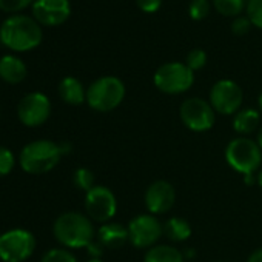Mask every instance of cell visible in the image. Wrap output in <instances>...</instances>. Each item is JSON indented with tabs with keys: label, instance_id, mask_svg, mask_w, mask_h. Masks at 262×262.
Segmentation results:
<instances>
[{
	"label": "cell",
	"instance_id": "obj_1",
	"mask_svg": "<svg viewBox=\"0 0 262 262\" xmlns=\"http://www.w3.org/2000/svg\"><path fill=\"white\" fill-rule=\"evenodd\" d=\"M56 241L68 250L86 248L96 239L93 221L80 211H65L53 224Z\"/></svg>",
	"mask_w": 262,
	"mask_h": 262
},
{
	"label": "cell",
	"instance_id": "obj_2",
	"mask_svg": "<svg viewBox=\"0 0 262 262\" xmlns=\"http://www.w3.org/2000/svg\"><path fill=\"white\" fill-rule=\"evenodd\" d=\"M42 39L40 24L28 16H11L0 27V42L13 51H31L40 45Z\"/></svg>",
	"mask_w": 262,
	"mask_h": 262
},
{
	"label": "cell",
	"instance_id": "obj_3",
	"mask_svg": "<svg viewBox=\"0 0 262 262\" xmlns=\"http://www.w3.org/2000/svg\"><path fill=\"white\" fill-rule=\"evenodd\" d=\"M62 156L63 151L60 148V144L39 139L27 144L22 148L19 162L22 170L28 174H45L59 165Z\"/></svg>",
	"mask_w": 262,
	"mask_h": 262
},
{
	"label": "cell",
	"instance_id": "obj_4",
	"mask_svg": "<svg viewBox=\"0 0 262 262\" xmlns=\"http://www.w3.org/2000/svg\"><path fill=\"white\" fill-rule=\"evenodd\" d=\"M224 156L228 167L242 176L256 174L262 165V150L257 141L247 136L231 139L225 147Z\"/></svg>",
	"mask_w": 262,
	"mask_h": 262
},
{
	"label": "cell",
	"instance_id": "obj_5",
	"mask_svg": "<svg viewBox=\"0 0 262 262\" xmlns=\"http://www.w3.org/2000/svg\"><path fill=\"white\" fill-rule=\"evenodd\" d=\"M125 83L116 76H102L86 88V103L97 113H110L116 110L125 100Z\"/></svg>",
	"mask_w": 262,
	"mask_h": 262
},
{
	"label": "cell",
	"instance_id": "obj_6",
	"mask_svg": "<svg viewBox=\"0 0 262 262\" xmlns=\"http://www.w3.org/2000/svg\"><path fill=\"white\" fill-rule=\"evenodd\" d=\"M153 82L164 94H184L194 83V71H191L185 62H167L155 71Z\"/></svg>",
	"mask_w": 262,
	"mask_h": 262
},
{
	"label": "cell",
	"instance_id": "obj_7",
	"mask_svg": "<svg viewBox=\"0 0 262 262\" xmlns=\"http://www.w3.org/2000/svg\"><path fill=\"white\" fill-rule=\"evenodd\" d=\"M36 250V237L25 228H13L0 234V259L4 262H25Z\"/></svg>",
	"mask_w": 262,
	"mask_h": 262
},
{
	"label": "cell",
	"instance_id": "obj_8",
	"mask_svg": "<svg viewBox=\"0 0 262 262\" xmlns=\"http://www.w3.org/2000/svg\"><path fill=\"white\" fill-rule=\"evenodd\" d=\"M179 117L185 128L193 133H207L214 126L216 111L202 97H188L179 106Z\"/></svg>",
	"mask_w": 262,
	"mask_h": 262
},
{
	"label": "cell",
	"instance_id": "obj_9",
	"mask_svg": "<svg viewBox=\"0 0 262 262\" xmlns=\"http://www.w3.org/2000/svg\"><path fill=\"white\" fill-rule=\"evenodd\" d=\"M128 242L135 248H151L158 245L164 234V224L158 216L150 213H142L131 217L126 224Z\"/></svg>",
	"mask_w": 262,
	"mask_h": 262
},
{
	"label": "cell",
	"instance_id": "obj_10",
	"mask_svg": "<svg viewBox=\"0 0 262 262\" xmlns=\"http://www.w3.org/2000/svg\"><path fill=\"white\" fill-rule=\"evenodd\" d=\"M208 102L211 103L216 114L233 117L242 108L244 93L234 80L221 79L213 83L208 94Z\"/></svg>",
	"mask_w": 262,
	"mask_h": 262
},
{
	"label": "cell",
	"instance_id": "obj_11",
	"mask_svg": "<svg viewBox=\"0 0 262 262\" xmlns=\"http://www.w3.org/2000/svg\"><path fill=\"white\" fill-rule=\"evenodd\" d=\"M85 214L99 224H106L113 221L117 213V199L113 190L105 185H96L88 193H85Z\"/></svg>",
	"mask_w": 262,
	"mask_h": 262
},
{
	"label": "cell",
	"instance_id": "obj_12",
	"mask_svg": "<svg viewBox=\"0 0 262 262\" xmlns=\"http://www.w3.org/2000/svg\"><path fill=\"white\" fill-rule=\"evenodd\" d=\"M51 116V102L43 93L34 91L24 96L17 105V117L28 128L43 125Z\"/></svg>",
	"mask_w": 262,
	"mask_h": 262
},
{
	"label": "cell",
	"instance_id": "obj_13",
	"mask_svg": "<svg viewBox=\"0 0 262 262\" xmlns=\"http://www.w3.org/2000/svg\"><path fill=\"white\" fill-rule=\"evenodd\" d=\"M144 202L150 214H167L176 204V188L171 182L165 179H158L147 187Z\"/></svg>",
	"mask_w": 262,
	"mask_h": 262
},
{
	"label": "cell",
	"instance_id": "obj_14",
	"mask_svg": "<svg viewBox=\"0 0 262 262\" xmlns=\"http://www.w3.org/2000/svg\"><path fill=\"white\" fill-rule=\"evenodd\" d=\"M33 16L40 25L57 27L71 16V4L70 0H34Z\"/></svg>",
	"mask_w": 262,
	"mask_h": 262
},
{
	"label": "cell",
	"instance_id": "obj_15",
	"mask_svg": "<svg viewBox=\"0 0 262 262\" xmlns=\"http://www.w3.org/2000/svg\"><path fill=\"white\" fill-rule=\"evenodd\" d=\"M97 241L105 248L117 250L123 247L128 242V228L126 225L120 222L110 221L106 224H102L97 230Z\"/></svg>",
	"mask_w": 262,
	"mask_h": 262
},
{
	"label": "cell",
	"instance_id": "obj_16",
	"mask_svg": "<svg viewBox=\"0 0 262 262\" xmlns=\"http://www.w3.org/2000/svg\"><path fill=\"white\" fill-rule=\"evenodd\" d=\"M231 128L239 136H250L260 128V111L256 108H241L233 116Z\"/></svg>",
	"mask_w": 262,
	"mask_h": 262
},
{
	"label": "cell",
	"instance_id": "obj_17",
	"mask_svg": "<svg viewBox=\"0 0 262 262\" xmlns=\"http://www.w3.org/2000/svg\"><path fill=\"white\" fill-rule=\"evenodd\" d=\"M27 65L22 59L7 54L4 57H0V79L7 83L16 85L20 83L27 77Z\"/></svg>",
	"mask_w": 262,
	"mask_h": 262
},
{
	"label": "cell",
	"instance_id": "obj_18",
	"mask_svg": "<svg viewBox=\"0 0 262 262\" xmlns=\"http://www.w3.org/2000/svg\"><path fill=\"white\" fill-rule=\"evenodd\" d=\"M57 90H59L60 99L68 105L79 106L86 102V88L83 86V83L79 79H76L73 76L63 77L60 80Z\"/></svg>",
	"mask_w": 262,
	"mask_h": 262
},
{
	"label": "cell",
	"instance_id": "obj_19",
	"mask_svg": "<svg viewBox=\"0 0 262 262\" xmlns=\"http://www.w3.org/2000/svg\"><path fill=\"white\" fill-rule=\"evenodd\" d=\"M144 262H185V256L173 245L158 244L145 251Z\"/></svg>",
	"mask_w": 262,
	"mask_h": 262
},
{
	"label": "cell",
	"instance_id": "obj_20",
	"mask_svg": "<svg viewBox=\"0 0 262 262\" xmlns=\"http://www.w3.org/2000/svg\"><path fill=\"white\" fill-rule=\"evenodd\" d=\"M191 233V224L181 216H173L164 224V236L171 242H185L190 239Z\"/></svg>",
	"mask_w": 262,
	"mask_h": 262
},
{
	"label": "cell",
	"instance_id": "obj_21",
	"mask_svg": "<svg viewBox=\"0 0 262 262\" xmlns=\"http://www.w3.org/2000/svg\"><path fill=\"white\" fill-rule=\"evenodd\" d=\"M213 8L224 17H239L245 8L244 0H213Z\"/></svg>",
	"mask_w": 262,
	"mask_h": 262
},
{
	"label": "cell",
	"instance_id": "obj_22",
	"mask_svg": "<svg viewBox=\"0 0 262 262\" xmlns=\"http://www.w3.org/2000/svg\"><path fill=\"white\" fill-rule=\"evenodd\" d=\"M73 184L77 190L80 191H85L88 193L93 187H96V178H94V173L85 167H80L74 171L73 174Z\"/></svg>",
	"mask_w": 262,
	"mask_h": 262
},
{
	"label": "cell",
	"instance_id": "obj_23",
	"mask_svg": "<svg viewBox=\"0 0 262 262\" xmlns=\"http://www.w3.org/2000/svg\"><path fill=\"white\" fill-rule=\"evenodd\" d=\"M40 262H77V257L68 248H51L48 250Z\"/></svg>",
	"mask_w": 262,
	"mask_h": 262
},
{
	"label": "cell",
	"instance_id": "obj_24",
	"mask_svg": "<svg viewBox=\"0 0 262 262\" xmlns=\"http://www.w3.org/2000/svg\"><path fill=\"white\" fill-rule=\"evenodd\" d=\"M245 10L251 25L262 30V0H248Z\"/></svg>",
	"mask_w": 262,
	"mask_h": 262
},
{
	"label": "cell",
	"instance_id": "obj_25",
	"mask_svg": "<svg viewBox=\"0 0 262 262\" xmlns=\"http://www.w3.org/2000/svg\"><path fill=\"white\" fill-rule=\"evenodd\" d=\"M185 65L191 70V71H201L205 65H207V53L201 48H194L187 54L185 59Z\"/></svg>",
	"mask_w": 262,
	"mask_h": 262
},
{
	"label": "cell",
	"instance_id": "obj_26",
	"mask_svg": "<svg viewBox=\"0 0 262 262\" xmlns=\"http://www.w3.org/2000/svg\"><path fill=\"white\" fill-rule=\"evenodd\" d=\"M14 165H16L14 153L10 148L0 145V178L8 176L13 171Z\"/></svg>",
	"mask_w": 262,
	"mask_h": 262
},
{
	"label": "cell",
	"instance_id": "obj_27",
	"mask_svg": "<svg viewBox=\"0 0 262 262\" xmlns=\"http://www.w3.org/2000/svg\"><path fill=\"white\" fill-rule=\"evenodd\" d=\"M210 7L208 0H193L188 7V14L193 20H204L210 14Z\"/></svg>",
	"mask_w": 262,
	"mask_h": 262
},
{
	"label": "cell",
	"instance_id": "obj_28",
	"mask_svg": "<svg viewBox=\"0 0 262 262\" xmlns=\"http://www.w3.org/2000/svg\"><path fill=\"white\" fill-rule=\"evenodd\" d=\"M31 4H34V0H0V10L5 13H19Z\"/></svg>",
	"mask_w": 262,
	"mask_h": 262
},
{
	"label": "cell",
	"instance_id": "obj_29",
	"mask_svg": "<svg viewBox=\"0 0 262 262\" xmlns=\"http://www.w3.org/2000/svg\"><path fill=\"white\" fill-rule=\"evenodd\" d=\"M251 30V22L248 20V17H236L231 22V33L234 36H245L248 34Z\"/></svg>",
	"mask_w": 262,
	"mask_h": 262
},
{
	"label": "cell",
	"instance_id": "obj_30",
	"mask_svg": "<svg viewBox=\"0 0 262 262\" xmlns=\"http://www.w3.org/2000/svg\"><path fill=\"white\" fill-rule=\"evenodd\" d=\"M136 5L141 11L147 14H155L162 7V0H136Z\"/></svg>",
	"mask_w": 262,
	"mask_h": 262
},
{
	"label": "cell",
	"instance_id": "obj_31",
	"mask_svg": "<svg viewBox=\"0 0 262 262\" xmlns=\"http://www.w3.org/2000/svg\"><path fill=\"white\" fill-rule=\"evenodd\" d=\"M103 248H105V247H103L97 239H94V241L86 247V253H88V256L93 257V259H102Z\"/></svg>",
	"mask_w": 262,
	"mask_h": 262
},
{
	"label": "cell",
	"instance_id": "obj_32",
	"mask_svg": "<svg viewBox=\"0 0 262 262\" xmlns=\"http://www.w3.org/2000/svg\"><path fill=\"white\" fill-rule=\"evenodd\" d=\"M247 262H262V247L251 251L250 256L247 257Z\"/></svg>",
	"mask_w": 262,
	"mask_h": 262
},
{
	"label": "cell",
	"instance_id": "obj_33",
	"mask_svg": "<svg viewBox=\"0 0 262 262\" xmlns=\"http://www.w3.org/2000/svg\"><path fill=\"white\" fill-rule=\"evenodd\" d=\"M244 184H247V185H256V174H247V176H244Z\"/></svg>",
	"mask_w": 262,
	"mask_h": 262
},
{
	"label": "cell",
	"instance_id": "obj_34",
	"mask_svg": "<svg viewBox=\"0 0 262 262\" xmlns=\"http://www.w3.org/2000/svg\"><path fill=\"white\" fill-rule=\"evenodd\" d=\"M184 256H185V260H190V259H193V257L196 256V251H194V248H187V250L184 251Z\"/></svg>",
	"mask_w": 262,
	"mask_h": 262
},
{
	"label": "cell",
	"instance_id": "obj_35",
	"mask_svg": "<svg viewBox=\"0 0 262 262\" xmlns=\"http://www.w3.org/2000/svg\"><path fill=\"white\" fill-rule=\"evenodd\" d=\"M256 185L262 190V168L256 173Z\"/></svg>",
	"mask_w": 262,
	"mask_h": 262
},
{
	"label": "cell",
	"instance_id": "obj_36",
	"mask_svg": "<svg viewBox=\"0 0 262 262\" xmlns=\"http://www.w3.org/2000/svg\"><path fill=\"white\" fill-rule=\"evenodd\" d=\"M257 144H259V147H260V150H262V125H260V128H259V131H257Z\"/></svg>",
	"mask_w": 262,
	"mask_h": 262
},
{
	"label": "cell",
	"instance_id": "obj_37",
	"mask_svg": "<svg viewBox=\"0 0 262 262\" xmlns=\"http://www.w3.org/2000/svg\"><path fill=\"white\" fill-rule=\"evenodd\" d=\"M257 105H259V111L262 113V91H260L259 96H257Z\"/></svg>",
	"mask_w": 262,
	"mask_h": 262
},
{
	"label": "cell",
	"instance_id": "obj_38",
	"mask_svg": "<svg viewBox=\"0 0 262 262\" xmlns=\"http://www.w3.org/2000/svg\"><path fill=\"white\" fill-rule=\"evenodd\" d=\"M85 262H103L102 259H93V257H90L88 260H85Z\"/></svg>",
	"mask_w": 262,
	"mask_h": 262
},
{
	"label": "cell",
	"instance_id": "obj_39",
	"mask_svg": "<svg viewBox=\"0 0 262 262\" xmlns=\"http://www.w3.org/2000/svg\"><path fill=\"white\" fill-rule=\"evenodd\" d=\"M216 262H225V260H216Z\"/></svg>",
	"mask_w": 262,
	"mask_h": 262
}]
</instances>
